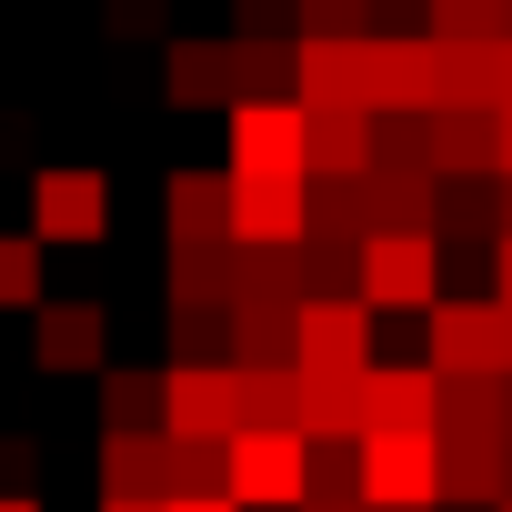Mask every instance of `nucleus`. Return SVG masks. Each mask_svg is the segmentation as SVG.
Wrapping results in <instances>:
<instances>
[{"mask_svg": "<svg viewBox=\"0 0 512 512\" xmlns=\"http://www.w3.org/2000/svg\"><path fill=\"white\" fill-rule=\"evenodd\" d=\"M422 362L442 382H512V312L502 302H442L422 322Z\"/></svg>", "mask_w": 512, "mask_h": 512, "instance_id": "1", "label": "nucleus"}, {"mask_svg": "<svg viewBox=\"0 0 512 512\" xmlns=\"http://www.w3.org/2000/svg\"><path fill=\"white\" fill-rule=\"evenodd\" d=\"M362 502L372 512H442V432H372L362 442Z\"/></svg>", "mask_w": 512, "mask_h": 512, "instance_id": "2", "label": "nucleus"}, {"mask_svg": "<svg viewBox=\"0 0 512 512\" xmlns=\"http://www.w3.org/2000/svg\"><path fill=\"white\" fill-rule=\"evenodd\" d=\"M231 502L241 512H312V442L302 432H241L231 442Z\"/></svg>", "mask_w": 512, "mask_h": 512, "instance_id": "3", "label": "nucleus"}, {"mask_svg": "<svg viewBox=\"0 0 512 512\" xmlns=\"http://www.w3.org/2000/svg\"><path fill=\"white\" fill-rule=\"evenodd\" d=\"M221 131H231V181H312L302 101H241Z\"/></svg>", "mask_w": 512, "mask_h": 512, "instance_id": "4", "label": "nucleus"}, {"mask_svg": "<svg viewBox=\"0 0 512 512\" xmlns=\"http://www.w3.org/2000/svg\"><path fill=\"white\" fill-rule=\"evenodd\" d=\"M432 111H442V41L382 31L372 41V121H432Z\"/></svg>", "mask_w": 512, "mask_h": 512, "instance_id": "5", "label": "nucleus"}, {"mask_svg": "<svg viewBox=\"0 0 512 512\" xmlns=\"http://www.w3.org/2000/svg\"><path fill=\"white\" fill-rule=\"evenodd\" d=\"M362 312H442V241H362Z\"/></svg>", "mask_w": 512, "mask_h": 512, "instance_id": "6", "label": "nucleus"}, {"mask_svg": "<svg viewBox=\"0 0 512 512\" xmlns=\"http://www.w3.org/2000/svg\"><path fill=\"white\" fill-rule=\"evenodd\" d=\"M372 312L362 302H302V382H372Z\"/></svg>", "mask_w": 512, "mask_h": 512, "instance_id": "7", "label": "nucleus"}, {"mask_svg": "<svg viewBox=\"0 0 512 512\" xmlns=\"http://www.w3.org/2000/svg\"><path fill=\"white\" fill-rule=\"evenodd\" d=\"M111 231V181L101 171H31V241H101Z\"/></svg>", "mask_w": 512, "mask_h": 512, "instance_id": "8", "label": "nucleus"}, {"mask_svg": "<svg viewBox=\"0 0 512 512\" xmlns=\"http://www.w3.org/2000/svg\"><path fill=\"white\" fill-rule=\"evenodd\" d=\"M171 442H241V372L171 362Z\"/></svg>", "mask_w": 512, "mask_h": 512, "instance_id": "9", "label": "nucleus"}, {"mask_svg": "<svg viewBox=\"0 0 512 512\" xmlns=\"http://www.w3.org/2000/svg\"><path fill=\"white\" fill-rule=\"evenodd\" d=\"M312 181H231V241L241 251H302Z\"/></svg>", "mask_w": 512, "mask_h": 512, "instance_id": "10", "label": "nucleus"}, {"mask_svg": "<svg viewBox=\"0 0 512 512\" xmlns=\"http://www.w3.org/2000/svg\"><path fill=\"white\" fill-rule=\"evenodd\" d=\"M372 432H442V372L432 362H382L362 382V442Z\"/></svg>", "mask_w": 512, "mask_h": 512, "instance_id": "11", "label": "nucleus"}, {"mask_svg": "<svg viewBox=\"0 0 512 512\" xmlns=\"http://www.w3.org/2000/svg\"><path fill=\"white\" fill-rule=\"evenodd\" d=\"M161 221H171V251H231V171H171Z\"/></svg>", "mask_w": 512, "mask_h": 512, "instance_id": "12", "label": "nucleus"}, {"mask_svg": "<svg viewBox=\"0 0 512 512\" xmlns=\"http://www.w3.org/2000/svg\"><path fill=\"white\" fill-rule=\"evenodd\" d=\"M362 221H372V241H442V181L362 171Z\"/></svg>", "mask_w": 512, "mask_h": 512, "instance_id": "13", "label": "nucleus"}, {"mask_svg": "<svg viewBox=\"0 0 512 512\" xmlns=\"http://www.w3.org/2000/svg\"><path fill=\"white\" fill-rule=\"evenodd\" d=\"M302 111H372V41H302Z\"/></svg>", "mask_w": 512, "mask_h": 512, "instance_id": "14", "label": "nucleus"}, {"mask_svg": "<svg viewBox=\"0 0 512 512\" xmlns=\"http://www.w3.org/2000/svg\"><path fill=\"white\" fill-rule=\"evenodd\" d=\"M31 352H41V372H111V322H101V302H51V312L31 322Z\"/></svg>", "mask_w": 512, "mask_h": 512, "instance_id": "15", "label": "nucleus"}, {"mask_svg": "<svg viewBox=\"0 0 512 512\" xmlns=\"http://www.w3.org/2000/svg\"><path fill=\"white\" fill-rule=\"evenodd\" d=\"M101 502H171V432H101Z\"/></svg>", "mask_w": 512, "mask_h": 512, "instance_id": "16", "label": "nucleus"}, {"mask_svg": "<svg viewBox=\"0 0 512 512\" xmlns=\"http://www.w3.org/2000/svg\"><path fill=\"white\" fill-rule=\"evenodd\" d=\"M432 181H502V121L432 111Z\"/></svg>", "mask_w": 512, "mask_h": 512, "instance_id": "17", "label": "nucleus"}, {"mask_svg": "<svg viewBox=\"0 0 512 512\" xmlns=\"http://www.w3.org/2000/svg\"><path fill=\"white\" fill-rule=\"evenodd\" d=\"M161 91H171V111H211L221 101V121H231V41H171Z\"/></svg>", "mask_w": 512, "mask_h": 512, "instance_id": "18", "label": "nucleus"}, {"mask_svg": "<svg viewBox=\"0 0 512 512\" xmlns=\"http://www.w3.org/2000/svg\"><path fill=\"white\" fill-rule=\"evenodd\" d=\"M442 502H452V512H502V502H512L502 442H442Z\"/></svg>", "mask_w": 512, "mask_h": 512, "instance_id": "19", "label": "nucleus"}, {"mask_svg": "<svg viewBox=\"0 0 512 512\" xmlns=\"http://www.w3.org/2000/svg\"><path fill=\"white\" fill-rule=\"evenodd\" d=\"M312 181H362L372 171V111H302Z\"/></svg>", "mask_w": 512, "mask_h": 512, "instance_id": "20", "label": "nucleus"}, {"mask_svg": "<svg viewBox=\"0 0 512 512\" xmlns=\"http://www.w3.org/2000/svg\"><path fill=\"white\" fill-rule=\"evenodd\" d=\"M241 101H302V41H231V111Z\"/></svg>", "mask_w": 512, "mask_h": 512, "instance_id": "21", "label": "nucleus"}, {"mask_svg": "<svg viewBox=\"0 0 512 512\" xmlns=\"http://www.w3.org/2000/svg\"><path fill=\"white\" fill-rule=\"evenodd\" d=\"M231 372H302V312H231Z\"/></svg>", "mask_w": 512, "mask_h": 512, "instance_id": "22", "label": "nucleus"}, {"mask_svg": "<svg viewBox=\"0 0 512 512\" xmlns=\"http://www.w3.org/2000/svg\"><path fill=\"white\" fill-rule=\"evenodd\" d=\"M101 432H171V372H101Z\"/></svg>", "mask_w": 512, "mask_h": 512, "instance_id": "23", "label": "nucleus"}, {"mask_svg": "<svg viewBox=\"0 0 512 512\" xmlns=\"http://www.w3.org/2000/svg\"><path fill=\"white\" fill-rule=\"evenodd\" d=\"M442 442H512V382H442Z\"/></svg>", "mask_w": 512, "mask_h": 512, "instance_id": "24", "label": "nucleus"}, {"mask_svg": "<svg viewBox=\"0 0 512 512\" xmlns=\"http://www.w3.org/2000/svg\"><path fill=\"white\" fill-rule=\"evenodd\" d=\"M241 432H302V372H241Z\"/></svg>", "mask_w": 512, "mask_h": 512, "instance_id": "25", "label": "nucleus"}, {"mask_svg": "<svg viewBox=\"0 0 512 512\" xmlns=\"http://www.w3.org/2000/svg\"><path fill=\"white\" fill-rule=\"evenodd\" d=\"M302 442H362V382H302Z\"/></svg>", "mask_w": 512, "mask_h": 512, "instance_id": "26", "label": "nucleus"}, {"mask_svg": "<svg viewBox=\"0 0 512 512\" xmlns=\"http://www.w3.org/2000/svg\"><path fill=\"white\" fill-rule=\"evenodd\" d=\"M0 312H51L41 302V241L31 231H0Z\"/></svg>", "mask_w": 512, "mask_h": 512, "instance_id": "27", "label": "nucleus"}, {"mask_svg": "<svg viewBox=\"0 0 512 512\" xmlns=\"http://www.w3.org/2000/svg\"><path fill=\"white\" fill-rule=\"evenodd\" d=\"M372 171L432 181V121H372Z\"/></svg>", "mask_w": 512, "mask_h": 512, "instance_id": "28", "label": "nucleus"}, {"mask_svg": "<svg viewBox=\"0 0 512 512\" xmlns=\"http://www.w3.org/2000/svg\"><path fill=\"white\" fill-rule=\"evenodd\" d=\"M312 502H362V442H312Z\"/></svg>", "mask_w": 512, "mask_h": 512, "instance_id": "29", "label": "nucleus"}, {"mask_svg": "<svg viewBox=\"0 0 512 512\" xmlns=\"http://www.w3.org/2000/svg\"><path fill=\"white\" fill-rule=\"evenodd\" d=\"M302 41H382L372 0H302Z\"/></svg>", "mask_w": 512, "mask_h": 512, "instance_id": "30", "label": "nucleus"}, {"mask_svg": "<svg viewBox=\"0 0 512 512\" xmlns=\"http://www.w3.org/2000/svg\"><path fill=\"white\" fill-rule=\"evenodd\" d=\"M231 11H241V41H292L302 0H231Z\"/></svg>", "mask_w": 512, "mask_h": 512, "instance_id": "31", "label": "nucleus"}, {"mask_svg": "<svg viewBox=\"0 0 512 512\" xmlns=\"http://www.w3.org/2000/svg\"><path fill=\"white\" fill-rule=\"evenodd\" d=\"M161 11H171V0H101V31H111V41H151Z\"/></svg>", "mask_w": 512, "mask_h": 512, "instance_id": "32", "label": "nucleus"}, {"mask_svg": "<svg viewBox=\"0 0 512 512\" xmlns=\"http://www.w3.org/2000/svg\"><path fill=\"white\" fill-rule=\"evenodd\" d=\"M492 302L512 312V241H492Z\"/></svg>", "mask_w": 512, "mask_h": 512, "instance_id": "33", "label": "nucleus"}, {"mask_svg": "<svg viewBox=\"0 0 512 512\" xmlns=\"http://www.w3.org/2000/svg\"><path fill=\"white\" fill-rule=\"evenodd\" d=\"M492 221H502V241H512V171L492 181Z\"/></svg>", "mask_w": 512, "mask_h": 512, "instance_id": "34", "label": "nucleus"}, {"mask_svg": "<svg viewBox=\"0 0 512 512\" xmlns=\"http://www.w3.org/2000/svg\"><path fill=\"white\" fill-rule=\"evenodd\" d=\"M171 512H241V502H231V492H211V502H171Z\"/></svg>", "mask_w": 512, "mask_h": 512, "instance_id": "35", "label": "nucleus"}, {"mask_svg": "<svg viewBox=\"0 0 512 512\" xmlns=\"http://www.w3.org/2000/svg\"><path fill=\"white\" fill-rule=\"evenodd\" d=\"M0 512H41V502H31V492H0Z\"/></svg>", "mask_w": 512, "mask_h": 512, "instance_id": "36", "label": "nucleus"}, {"mask_svg": "<svg viewBox=\"0 0 512 512\" xmlns=\"http://www.w3.org/2000/svg\"><path fill=\"white\" fill-rule=\"evenodd\" d=\"M101 512H171V502H101Z\"/></svg>", "mask_w": 512, "mask_h": 512, "instance_id": "37", "label": "nucleus"}, {"mask_svg": "<svg viewBox=\"0 0 512 512\" xmlns=\"http://www.w3.org/2000/svg\"><path fill=\"white\" fill-rule=\"evenodd\" d=\"M312 512H362V502H312Z\"/></svg>", "mask_w": 512, "mask_h": 512, "instance_id": "38", "label": "nucleus"}, {"mask_svg": "<svg viewBox=\"0 0 512 512\" xmlns=\"http://www.w3.org/2000/svg\"><path fill=\"white\" fill-rule=\"evenodd\" d=\"M502 512H512V502H502Z\"/></svg>", "mask_w": 512, "mask_h": 512, "instance_id": "39", "label": "nucleus"}]
</instances>
